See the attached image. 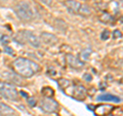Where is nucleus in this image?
Here are the masks:
<instances>
[{
    "instance_id": "1",
    "label": "nucleus",
    "mask_w": 123,
    "mask_h": 116,
    "mask_svg": "<svg viewBox=\"0 0 123 116\" xmlns=\"http://www.w3.org/2000/svg\"><path fill=\"white\" fill-rule=\"evenodd\" d=\"M12 66L14 71L21 77H25V78L32 77L40 70L39 65H37L35 62L29 59H25V58H18V59L13 61Z\"/></svg>"
},
{
    "instance_id": "2",
    "label": "nucleus",
    "mask_w": 123,
    "mask_h": 116,
    "mask_svg": "<svg viewBox=\"0 0 123 116\" xmlns=\"http://www.w3.org/2000/svg\"><path fill=\"white\" fill-rule=\"evenodd\" d=\"M14 13L20 20L24 22H31L35 19V11L27 1H20L17 3L14 6Z\"/></svg>"
},
{
    "instance_id": "3",
    "label": "nucleus",
    "mask_w": 123,
    "mask_h": 116,
    "mask_svg": "<svg viewBox=\"0 0 123 116\" xmlns=\"http://www.w3.org/2000/svg\"><path fill=\"white\" fill-rule=\"evenodd\" d=\"M0 96L10 101H18V92L11 83L1 82L0 81Z\"/></svg>"
},
{
    "instance_id": "4",
    "label": "nucleus",
    "mask_w": 123,
    "mask_h": 116,
    "mask_svg": "<svg viewBox=\"0 0 123 116\" xmlns=\"http://www.w3.org/2000/svg\"><path fill=\"white\" fill-rule=\"evenodd\" d=\"M65 92L77 101H84L87 96L86 88L82 85H70Z\"/></svg>"
},
{
    "instance_id": "5",
    "label": "nucleus",
    "mask_w": 123,
    "mask_h": 116,
    "mask_svg": "<svg viewBox=\"0 0 123 116\" xmlns=\"http://www.w3.org/2000/svg\"><path fill=\"white\" fill-rule=\"evenodd\" d=\"M40 108L45 113H53L59 110V103L52 98H44L40 102Z\"/></svg>"
},
{
    "instance_id": "6",
    "label": "nucleus",
    "mask_w": 123,
    "mask_h": 116,
    "mask_svg": "<svg viewBox=\"0 0 123 116\" xmlns=\"http://www.w3.org/2000/svg\"><path fill=\"white\" fill-rule=\"evenodd\" d=\"M22 36L24 41H26L27 43H29L31 46L35 48H39L41 45L40 39L38 38L35 34H33L32 32H29V31H23L22 32Z\"/></svg>"
},
{
    "instance_id": "7",
    "label": "nucleus",
    "mask_w": 123,
    "mask_h": 116,
    "mask_svg": "<svg viewBox=\"0 0 123 116\" xmlns=\"http://www.w3.org/2000/svg\"><path fill=\"white\" fill-rule=\"evenodd\" d=\"M114 108L112 105L109 104H102L95 107V109H93L94 114L97 116H108L111 114V112L114 110Z\"/></svg>"
},
{
    "instance_id": "8",
    "label": "nucleus",
    "mask_w": 123,
    "mask_h": 116,
    "mask_svg": "<svg viewBox=\"0 0 123 116\" xmlns=\"http://www.w3.org/2000/svg\"><path fill=\"white\" fill-rule=\"evenodd\" d=\"M66 61H67V64L73 69H78L79 70V69H82L84 66V63H82L78 58H76L73 55H70V53L66 56Z\"/></svg>"
},
{
    "instance_id": "9",
    "label": "nucleus",
    "mask_w": 123,
    "mask_h": 116,
    "mask_svg": "<svg viewBox=\"0 0 123 116\" xmlns=\"http://www.w3.org/2000/svg\"><path fill=\"white\" fill-rule=\"evenodd\" d=\"M39 39H40V42L44 43L45 45H53L57 42V37L55 35L50 33H45V32L41 33Z\"/></svg>"
},
{
    "instance_id": "10",
    "label": "nucleus",
    "mask_w": 123,
    "mask_h": 116,
    "mask_svg": "<svg viewBox=\"0 0 123 116\" xmlns=\"http://www.w3.org/2000/svg\"><path fill=\"white\" fill-rule=\"evenodd\" d=\"M64 5L67 7V9L70 11V13L78 14L80 6H81V3L78 2V1H75V0H66V1L64 2Z\"/></svg>"
},
{
    "instance_id": "11",
    "label": "nucleus",
    "mask_w": 123,
    "mask_h": 116,
    "mask_svg": "<svg viewBox=\"0 0 123 116\" xmlns=\"http://www.w3.org/2000/svg\"><path fill=\"white\" fill-rule=\"evenodd\" d=\"M3 77H4L5 79H7L9 81V82H12V83H15V84H18V85H21V84H24L22 80V77L20 75H17L14 74L12 72H4L3 73Z\"/></svg>"
},
{
    "instance_id": "12",
    "label": "nucleus",
    "mask_w": 123,
    "mask_h": 116,
    "mask_svg": "<svg viewBox=\"0 0 123 116\" xmlns=\"http://www.w3.org/2000/svg\"><path fill=\"white\" fill-rule=\"evenodd\" d=\"M98 101H107V102H113V103H120L121 99L119 97H116L114 95H110V94H105V95H101L98 97Z\"/></svg>"
},
{
    "instance_id": "13",
    "label": "nucleus",
    "mask_w": 123,
    "mask_h": 116,
    "mask_svg": "<svg viewBox=\"0 0 123 116\" xmlns=\"http://www.w3.org/2000/svg\"><path fill=\"white\" fill-rule=\"evenodd\" d=\"M14 114V110L11 109L9 106H7L6 104L0 102V115L1 116H7Z\"/></svg>"
},
{
    "instance_id": "14",
    "label": "nucleus",
    "mask_w": 123,
    "mask_h": 116,
    "mask_svg": "<svg viewBox=\"0 0 123 116\" xmlns=\"http://www.w3.org/2000/svg\"><path fill=\"white\" fill-rule=\"evenodd\" d=\"M55 27L59 31H61V32L65 33L67 31L68 25L66 24V22L63 21V20H61V19H55Z\"/></svg>"
},
{
    "instance_id": "15",
    "label": "nucleus",
    "mask_w": 123,
    "mask_h": 116,
    "mask_svg": "<svg viewBox=\"0 0 123 116\" xmlns=\"http://www.w3.org/2000/svg\"><path fill=\"white\" fill-rule=\"evenodd\" d=\"M78 14L82 15V17H88V15L91 14V8L86 4H82L80 6V9L78 11Z\"/></svg>"
},
{
    "instance_id": "16",
    "label": "nucleus",
    "mask_w": 123,
    "mask_h": 116,
    "mask_svg": "<svg viewBox=\"0 0 123 116\" xmlns=\"http://www.w3.org/2000/svg\"><path fill=\"white\" fill-rule=\"evenodd\" d=\"M57 84H59L60 88H62V90H63L64 91L66 90L70 85H72L71 81L68 80V79H65V78H61V79L57 80Z\"/></svg>"
},
{
    "instance_id": "17",
    "label": "nucleus",
    "mask_w": 123,
    "mask_h": 116,
    "mask_svg": "<svg viewBox=\"0 0 123 116\" xmlns=\"http://www.w3.org/2000/svg\"><path fill=\"white\" fill-rule=\"evenodd\" d=\"M91 49H84V51H82L81 52H80V55H79V58L78 59L82 62V63H84L85 61H87L88 59H89V57L91 55Z\"/></svg>"
},
{
    "instance_id": "18",
    "label": "nucleus",
    "mask_w": 123,
    "mask_h": 116,
    "mask_svg": "<svg viewBox=\"0 0 123 116\" xmlns=\"http://www.w3.org/2000/svg\"><path fill=\"white\" fill-rule=\"evenodd\" d=\"M42 95H43L45 98H53V96H55V90H52L51 87H49V86H45L42 88Z\"/></svg>"
},
{
    "instance_id": "19",
    "label": "nucleus",
    "mask_w": 123,
    "mask_h": 116,
    "mask_svg": "<svg viewBox=\"0 0 123 116\" xmlns=\"http://www.w3.org/2000/svg\"><path fill=\"white\" fill-rule=\"evenodd\" d=\"M99 20H101V22L103 23H111L113 21V17L111 14L109 13H104L102 15H101V18H99Z\"/></svg>"
},
{
    "instance_id": "20",
    "label": "nucleus",
    "mask_w": 123,
    "mask_h": 116,
    "mask_svg": "<svg viewBox=\"0 0 123 116\" xmlns=\"http://www.w3.org/2000/svg\"><path fill=\"white\" fill-rule=\"evenodd\" d=\"M109 37H110V32H109V30H104L103 33H102V35H101V38H102L103 40H107Z\"/></svg>"
},
{
    "instance_id": "21",
    "label": "nucleus",
    "mask_w": 123,
    "mask_h": 116,
    "mask_svg": "<svg viewBox=\"0 0 123 116\" xmlns=\"http://www.w3.org/2000/svg\"><path fill=\"white\" fill-rule=\"evenodd\" d=\"M9 41H10V39L7 36H2L1 37V43L4 45V44H8L9 43Z\"/></svg>"
},
{
    "instance_id": "22",
    "label": "nucleus",
    "mask_w": 123,
    "mask_h": 116,
    "mask_svg": "<svg viewBox=\"0 0 123 116\" xmlns=\"http://www.w3.org/2000/svg\"><path fill=\"white\" fill-rule=\"evenodd\" d=\"M28 104H29V106H31V107H35V105H36V100L34 99V98H29L28 99Z\"/></svg>"
},
{
    "instance_id": "23",
    "label": "nucleus",
    "mask_w": 123,
    "mask_h": 116,
    "mask_svg": "<svg viewBox=\"0 0 123 116\" xmlns=\"http://www.w3.org/2000/svg\"><path fill=\"white\" fill-rule=\"evenodd\" d=\"M122 35H121V31L120 30H115L113 32V37L114 38H120Z\"/></svg>"
},
{
    "instance_id": "24",
    "label": "nucleus",
    "mask_w": 123,
    "mask_h": 116,
    "mask_svg": "<svg viewBox=\"0 0 123 116\" xmlns=\"http://www.w3.org/2000/svg\"><path fill=\"white\" fill-rule=\"evenodd\" d=\"M39 1H41L43 4L47 5V6H50L52 4V0H39Z\"/></svg>"
},
{
    "instance_id": "25",
    "label": "nucleus",
    "mask_w": 123,
    "mask_h": 116,
    "mask_svg": "<svg viewBox=\"0 0 123 116\" xmlns=\"http://www.w3.org/2000/svg\"><path fill=\"white\" fill-rule=\"evenodd\" d=\"M4 52L6 53H9V55H13V51L10 47H8V46H4Z\"/></svg>"
},
{
    "instance_id": "26",
    "label": "nucleus",
    "mask_w": 123,
    "mask_h": 116,
    "mask_svg": "<svg viewBox=\"0 0 123 116\" xmlns=\"http://www.w3.org/2000/svg\"><path fill=\"white\" fill-rule=\"evenodd\" d=\"M83 78H84V80H86V81H91L92 77H91V75H90V74H84Z\"/></svg>"
},
{
    "instance_id": "27",
    "label": "nucleus",
    "mask_w": 123,
    "mask_h": 116,
    "mask_svg": "<svg viewBox=\"0 0 123 116\" xmlns=\"http://www.w3.org/2000/svg\"><path fill=\"white\" fill-rule=\"evenodd\" d=\"M21 94H22V95H23V96H24V97H27V95H26V94H25V92H21Z\"/></svg>"
},
{
    "instance_id": "28",
    "label": "nucleus",
    "mask_w": 123,
    "mask_h": 116,
    "mask_svg": "<svg viewBox=\"0 0 123 116\" xmlns=\"http://www.w3.org/2000/svg\"><path fill=\"white\" fill-rule=\"evenodd\" d=\"M0 52H1V51H0Z\"/></svg>"
}]
</instances>
